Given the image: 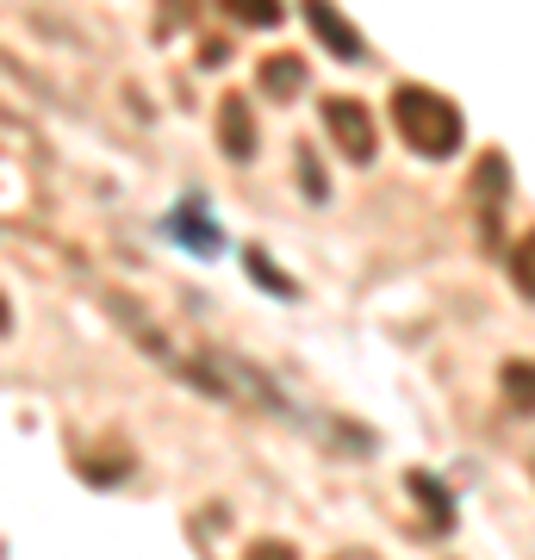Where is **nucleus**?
Here are the masks:
<instances>
[{"label": "nucleus", "mask_w": 535, "mask_h": 560, "mask_svg": "<svg viewBox=\"0 0 535 560\" xmlns=\"http://www.w3.org/2000/svg\"><path fill=\"white\" fill-rule=\"evenodd\" d=\"M393 119H398V138L411 143L417 156H455L461 150V106L449 101V94H437V88H398L393 94Z\"/></svg>", "instance_id": "1"}, {"label": "nucleus", "mask_w": 535, "mask_h": 560, "mask_svg": "<svg viewBox=\"0 0 535 560\" xmlns=\"http://www.w3.org/2000/svg\"><path fill=\"white\" fill-rule=\"evenodd\" d=\"M324 131L337 138V150L349 162H374V113L361 101H349V94H337V101H324Z\"/></svg>", "instance_id": "2"}, {"label": "nucleus", "mask_w": 535, "mask_h": 560, "mask_svg": "<svg viewBox=\"0 0 535 560\" xmlns=\"http://www.w3.org/2000/svg\"><path fill=\"white\" fill-rule=\"evenodd\" d=\"M305 25H312L317 44H324L330 57H342V62H356L361 50H368V44H361V32H356L349 20H342V13L330 7V0H305Z\"/></svg>", "instance_id": "3"}, {"label": "nucleus", "mask_w": 535, "mask_h": 560, "mask_svg": "<svg viewBox=\"0 0 535 560\" xmlns=\"http://www.w3.org/2000/svg\"><path fill=\"white\" fill-rule=\"evenodd\" d=\"M219 150L231 162L256 156V119H249V101H243V94H224L219 101Z\"/></svg>", "instance_id": "4"}, {"label": "nucleus", "mask_w": 535, "mask_h": 560, "mask_svg": "<svg viewBox=\"0 0 535 560\" xmlns=\"http://www.w3.org/2000/svg\"><path fill=\"white\" fill-rule=\"evenodd\" d=\"M168 237L181 243V249H194V256H219V219H206L199 212V200H187V206H175L168 212Z\"/></svg>", "instance_id": "5"}, {"label": "nucleus", "mask_w": 535, "mask_h": 560, "mask_svg": "<svg viewBox=\"0 0 535 560\" xmlns=\"http://www.w3.org/2000/svg\"><path fill=\"white\" fill-rule=\"evenodd\" d=\"M411 499L423 504V523H430V536H449V529H455V499H449V492H442L437 486V474H411Z\"/></svg>", "instance_id": "6"}, {"label": "nucleus", "mask_w": 535, "mask_h": 560, "mask_svg": "<svg viewBox=\"0 0 535 560\" xmlns=\"http://www.w3.org/2000/svg\"><path fill=\"white\" fill-rule=\"evenodd\" d=\"M299 81H305V62L299 57H268L261 62V88H268V101H293Z\"/></svg>", "instance_id": "7"}, {"label": "nucleus", "mask_w": 535, "mask_h": 560, "mask_svg": "<svg viewBox=\"0 0 535 560\" xmlns=\"http://www.w3.org/2000/svg\"><path fill=\"white\" fill-rule=\"evenodd\" d=\"M219 13L224 20H237V25H275L280 0H219Z\"/></svg>", "instance_id": "8"}, {"label": "nucleus", "mask_w": 535, "mask_h": 560, "mask_svg": "<svg viewBox=\"0 0 535 560\" xmlns=\"http://www.w3.org/2000/svg\"><path fill=\"white\" fill-rule=\"evenodd\" d=\"M249 275H256V280H261V287H268V293H280V300H293V293H299V287H293V280H287V275H280V268H275V261H268V256H261V249H249Z\"/></svg>", "instance_id": "9"}, {"label": "nucleus", "mask_w": 535, "mask_h": 560, "mask_svg": "<svg viewBox=\"0 0 535 560\" xmlns=\"http://www.w3.org/2000/svg\"><path fill=\"white\" fill-rule=\"evenodd\" d=\"M504 393L516 399V411H530V361H511L504 368Z\"/></svg>", "instance_id": "10"}, {"label": "nucleus", "mask_w": 535, "mask_h": 560, "mask_svg": "<svg viewBox=\"0 0 535 560\" xmlns=\"http://www.w3.org/2000/svg\"><path fill=\"white\" fill-rule=\"evenodd\" d=\"M299 187H305L312 200H324V194H330V187H324V168H317L312 150H299Z\"/></svg>", "instance_id": "11"}, {"label": "nucleus", "mask_w": 535, "mask_h": 560, "mask_svg": "<svg viewBox=\"0 0 535 560\" xmlns=\"http://www.w3.org/2000/svg\"><path fill=\"white\" fill-rule=\"evenodd\" d=\"M187 13H194V0H156V32L168 38V32H175V25L187 20Z\"/></svg>", "instance_id": "12"}, {"label": "nucleus", "mask_w": 535, "mask_h": 560, "mask_svg": "<svg viewBox=\"0 0 535 560\" xmlns=\"http://www.w3.org/2000/svg\"><path fill=\"white\" fill-rule=\"evenodd\" d=\"M511 275H516V293L530 300V293H535V280H530V237H516V249H511Z\"/></svg>", "instance_id": "13"}, {"label": "nucleus", "mask_w": 535, "mask_h": 560, "mask_svg": "<svg viewBox=\"0 0 535 560\" xmlns=\"http://www.w3.org/2000/svg\"><path fill=\"white\" fill-rule=\"evenodd\" d=\"M249 560H299V548H293V541H256Z\"/></svg>", "instance_id": "14"}, {"label": "nucleus", "mask_w": 535, "mask_h": 560, "mask_svg": "<svg viewBox=\"0 0 535 560\" xmlns=\"http://www.w3.org/2000/svg\"><path fill=\"white\" fill-rule=\"evenodd\" d=\"M13 330V305H7V293H0V337Z\"/></svg>", "instance_id": "15"}, {"label": "nucleus", "mask_w": 535, "mask_h": 560, "mask_svg": "<svg viewBox=\"0 0 535 560\" xmlns=\"http://www.w3.org/2000/svg\"><path fill=\"white\" fill-rule=\"evenodd\" d=\"M337 560H374V555H337Z\"/></svg>", "instance_id": "16"}]
</instances>
